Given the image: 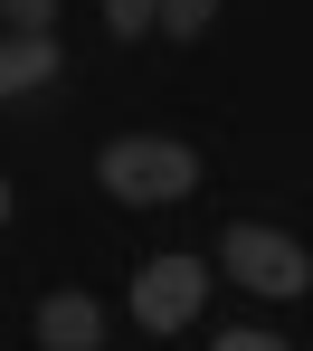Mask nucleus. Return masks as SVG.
I'll return each mask as SVG.
<instances>
[{"mask_svg": "<svg viewBox=\"0 0 313 351\" xmlns=\"http://www.w3.org/2000/svg\"><path fill=\"white\" fill-rule=\"evenodd\" d=\"M218 266L238 276V285H256V294H304L313 285V256L295 247V237H275V228H228V247H218Z\"/></svg>", "mask_w": 313, "mask_h": 351, "instance_id": "2", "label": "nucleus"}, {"mask_svg": "<svg viewBox=\"0 0 313 351\" xmlns=\"http://www.w3.org/2000/svg\"><path fill=\"white\" fill-rule=\"evenodd\" d=\"M152 10H162V0H105V29H114V38H142Z\"/></svg>", "mask_w": 313, "mask_h": 351, "instance_id": "8", "label": "nucleus"}, {"mask_svg": "<svg viewBox=\"0 0 313 351\" xmlns=\"http://www.w3.org/2000/svg\"><path fill=\"white\" fill-rule=\"evenodd\" d=\"M95 180L114 199H133V209H171V199L199 190V152L190 143H162V133H133V143H105L95 152Z\"/></svg>", "mask_w": 313, "mask_h": 351, "instance_id": "1", "label": "nucleus"}, {"mask_svg": "<svg viewBox=\"0 0 313 351\" xmlns=\"http://www.w3.org/2000/svg\"><path fill=\"white\" fill-rule=\"evenodd\" d=\"M199 294H209L199 256H152V266L133 276V323H142V332H181L190 313H199Z\"/></svg>", "mask_w": 313, "mask_h": 351, "instance_id": "3", "label": "nucleus"}, {"mask_svg": "<svg viewBox=\"0 0 313 351\" xmlns=\"http://www.w3.org/2000/svg\"><path fill=\"white\" fill-rule=\"evenodd\" d=\"M0 228H10V180H0Z\"/></svg>", "mask_w": 313, "mask_h": 351, "instance_id": "10", "label": "nucleus"}, {"mask_svg": "<svg viewBox=\"0 0 313 351\" xmlns=\"http://www.w3.org/2000/svg\"><path fill=\"white\" fill-rule=\"evenodd\" d=\"M218 351H285L275 332H218Z\"/></svg>", "mask_w": 313, "mask_h": 351, "instance_id": "9", "label": "nucleus"}, {"mask_svg": "<svg viewBox=\"0 0 313 351\" xmlns=\"http://www.w3.org/2000/svg\"><path fill=\"white\" fill-rule=\"evenodd\" d=\"M58 76V38H0V95H29Z\"/></svg>", "mask_w": 313, "mask_h": 351, "instance_id": "5", "label": "nucleus"}, {"mask_svg": "<svg viewBox=\"0 0 313 351\" xmlns=\"http://www.w3.org/2000/svg\"><path fill=\"white\" fill-rule=\"evenodd\" d=\"M152 19H162V29H171V38H199V29H209V19H218V0H162V10H152Z\"/></svg>", "mask_w": 313, "mask_h": 351, "instance_id": "7", "label": "nucleus"}, {"mask_svg": "<svg viewBox=\"0 0 313 351\" xmlns=\"http://www.w3.org/2000/svg\"><path fill=\"white\" fill-rule=\"evenodd\" d=\"M38 351H105V304L95 294H48L38 304Z\"/></svg>", "mask_w": 313, "mask_h": 351, "instance_id": "4", "label": "nucleus"}, {"mask_svg": "<svg viewBox=\"0 0 313 351\" xmlns=\"http://www.w3.org/2000/svg\"><path fill=\"white\" fill-rule=\"evenodd\" d=\"M0 19H10V38H48L58 29V0H0Z\"/></svg>", "mask_w": 313, "mask_h": 351, "instance_id": "6", "label": "nucleus"}]
</instances>
